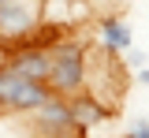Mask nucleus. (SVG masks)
<instances>
[{
	"label": "nucleus",
	"instance_id": "f257e3e1",
	"mask_svg": "<svg viewBox=\"0 0 149 138\" xmlns=\"http://www.w3.org/2000/svg\"><path fill=\"white\" fill-rule=\"evenodd\" d=\"M49 93L52 97H78L86 93V41L60 38L49 49Z\"/></svg>",
	"mask_w": 149,
	"mask_h": 138
},
{
	"label": "nucleus",
	"instance_id": "f03ea898",
	"mask_svg": "<svg viewBox=\"0 0 149 138\" xmlns=\"http://www.w3.org/2000/svg\"><path fill=\"white\" fill-rule=\"evenodd\" d=\"M49 97H52L49 86L26 82L19 71H11L8 63H0V112H22V116H30Z\"/></svg>",
	"mask_w": 149,
	"mask_h": 138
},
{
	"label": "nucleus",
	"instance_id": "7ed1b4c3",
	"mask_svg": "<svg viewBox=\"0 0 149 138\" xmlns=\"http://www.w3.org/2000/svg\"><path fill=\"white\" fill-rule=\"evenodd\" d=\"M30 116H34V127L41 138H74L78 135V127L71 119V108H67V97H49Z\"/></svg>",
	"mask_w": 149,
	"mask_h": 138
},
{
	"label": "nucleus",
	"instance_id": "20e7f679",
	"mask_svg": "<svg viewBox=\"0 0 149 138\" xmlns=\"http://www.w3.org/2000/svg\"><path fill=\"white\" fill-rule=\"evenodd\" d=\"M4 63L11 71H19L26 82H41L45 86V79H49V49H37V45H26V41L8 52Z\"/></svg>",
	"mask_w": 149,
	"mask_h": 138
},
{
	"label": "nucleus",
	"instance_id": "39448f33",
	"mask_svg": "<svg viewBox=\"0 0 149 138\" xmlns=\"http://www.w3.org/2000/svg\"><path fill=\"white\" fill-rule=\"evenodd\" d=\"M37 26V15L26 0H4L0 4V41L11 38H30Z\"/></svg>",
	"mask_w": 149,
	"mask_h": 138
},
{
	"label": "nucleus",
	"instance_id": "423d86ee",
	"mask_svg": "<svg viewBox=\"0 0 149 138\" xmlns=\"http://www.w3.org/2000/svg\"><path fill=\"white\" fill-rule=\"evenodd\" d=\"M97 45L108 52V56H119V52H130L134 49V30L123 15H104L97 22Z\"/></svg>",
	"mask_w": 149,
	"mask_h": 138
},
{
	"label": "nucleus",
	"instance_id": "0eeeda50",
	"mask_svg": "<svg viewBox=\"0 0 149 138\" xmlns=\"http://www.w3.org/2000/svg\"><path fill=\"white\" fill-rule=\"evenodd\" d=\"M67 108H71V119H74V127H78V135L82 131H93L97 123H104L108 119V105L101 97H93V93H78V97H67Z\"/></svg>",
	"mask_w": 149,
	"mask_h": 138
},
{
	"label": "nucleus",
	"instance_id": "6e6552de",
	"mask_svg": "<svg viewBox=\"0 0 149 138\" xmlns=\"http://www.w3.org/2000/svg\"><path fill=\"white\" fill-rule=\"evenodd\" d=\"M130 79L138 82V86H146L149 82V67H146V49L138 45V49H130Z\"/></svg>",
	"mask_w": 149,
	"mask_h": 138
},
{
	"label": "nucleus",
	"instance_id": "1a4fd4ad",
	"mask_svg": "<svg viewBox=\"0 0 149 138\" xmlns=\"http://www.w3.org/2000/svg\"><path fill=\"white\" fill-rule=\"evenodd\" d=\"M123 138H149V116H138V119L127 127V135H123Z\"/></svg>",
	"mask_w": 149,
	"mask_h": 138
}]
</instances>
